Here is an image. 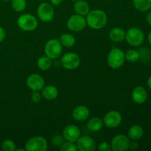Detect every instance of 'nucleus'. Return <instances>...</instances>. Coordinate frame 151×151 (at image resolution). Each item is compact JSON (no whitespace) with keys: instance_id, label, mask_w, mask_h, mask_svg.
I'll return each instance as SVG.
<instances>
[{"instance_id":"1","label":"nucleus","mask_w":151,"mask_h":151,"mask_svg":"<svg viewBox=\"0 0 151 151\" xmlns=\"http://www.w3.org/2000/svg\"><path fill=\"white\" fill-rule=\"evenodd\" d=\"M86 24L91 29H101L106 25L108 16L103 10L95 9L86 15Z\"/></svg>"},{"instance_id":"2","label":"nucleus","mask_w":151,"mask_h":151,"mask_svg":"<svg viewBox=\"0 0 151 151\" xmlns=\"http://www.w3.org/2000/svg\"><path fill=\"white\" fill-rule=\"evenodd\" d=\"M125 60V53L119 48H114L109 52L107 57V62L111 69H117L122 66Z\"/></svg>"},{"instance_id":"3","label":"nucleus","mask_w":151,"mask_h":151,"mask_svg":"<svg viewBox=\"0 0 151 151\" xmlns=\"http://www.w3.org/2000/svg\"><path fill=\"white\" fill-rule=\"evenodd\" d=\"M62 44L60 41L56 38L50 39L46 43L44 47V52L45 55L51 58L52 60L57 59L61 55L62 53Z\"/></svg>"},{"instance_id":"4","label":"nucleus","mask_w":151,"mask_h":151,"mask_svg":"<svg viewBox=\"0 0 151 151\" xmlns=\"http://www.w3.org/2000/svg\"><path fill=\"white\" fill-rule=\"evenodd\" d=\"M125 39L129 45L132 47H138L144 42V32L139 28L131 27L125 32Z\"/></svg>"},{"instance_id":"5","label":"nucleus","mask_w":151,"mask_h":151,"mask_svg":"<svg viewBox=\"0 0 151 151\" xmlns=\"http://www.w3.org/2000/svg\"><path fill=\"white\" fill-rule=\"evenodd\" d=\"M19 27L24 31H33L38 27L36 18L29 13L21 15L17 20Z\"/></svg>"},{"instance_id":"6","label":"nucleus","mask_w":151,"mask_h":151,"mask_svg":"<svg viewBox=\"0 0 151 151\" xmlns=\"http://www.w3.org/2000/svg\"><path fill=\"white\" fill-rule=\"evenodd\" d=\"M81 58L75 52H68L63 55L60 60V63L64 69L74 70L78 69L81 65Z\"/></svg>"},{"instance_id":"7","label":"nucleus","mask_w":151,"mask_h":151,"mask_svg":"<svg viewBox=\"0 0 151 151\" xmlns=\"http://www.w3.org/2000/svg\"><path fill=\"white\" fill-rule=\"evenodd\" d=\"M48 149L47 142L42 137H33L27 140L25 144L27 151H46Z\"/></svg>"},{"instance_id":"8","label":"nucleus","mask_w":151,"mask_h":151,"mask_svg":"<svg viewBox=\"0 0 151 151\" xmlns=\"http://www.w3.org/2000/svg\"><path fill=\"white\" fill-rule=\"evenodd\" d=\"M37 15L43 22H50L54 19V8L51 4L43 2L40 4L37 8Z\"/></svg>"},{"instance_id":"9","label":"nucleus","mask_w":151,"mask_h":151,"mask_svg":"<svg viewBox=\"0 0 151 151\" xmlns=\"http://www.w3.org/2000/svg\"><path fill=\"white\" fill-rule=\"evenodd\" d=\"M66 25L70 30L74 32H80L85 29L86 27V19L84 18L83 16L76 13L69 17Z\"/></svg>"},{"instance_id":"10","label":"nucleus","mask_w":151,"mask_h":151,"mask_svg":"<svg viewBox=\"0 0 151 151\" xmlns=\"http://www.w3.org/2000/svg\"><path fill=\"white\" fill-rule=\"evenodd\" d=\"M130 139L125 135L119 134L112 139L111 147L114 151H126L129 149Z\"/></svg>"},{"instance_id":"11","label":"nucleus","mask_w":151,"mask_h":151,"mask_svg":"<svg viewBox=\"0 0 151 151\" xmlns=\"http://www.w3.org/2000/svg\"><path fill=\"white\" fill-rule=\"evenodd\" d=\"M122 121V116L119 111H111L108 112L104 116L103 123L107 128H116L121 124Z\"/></svg>"},{"instance_id":"12","label":"nucleus","mask_w":151,"mask_h":151,"mask_svg":"<svg viewBox=\"0 0 151 151\" xmlns=\"http://www.w3.org/2000/svg\"><path fill=\"white\" fill-rule=\"evenodd\" d=\"M81 136V130L75 125H68L63 131V137L66 141L76 142Z\"/></svg>"},{"instance_id":"13","label":"nucleus","mask_w":151,"mask_h":151,"mask_svg":"<svg viewBox=\"0 0 151 151\" xmlns=\"http://www.w3.org/2000/svg\"><path fill=\"white\" fill-rule=\"evenodd\" d=\"M44 85V79L38 74H32L27 79V86L32 91H41Z\"/></svg>"},{"instance_id":"14","label":"nucleus","mask_w":151,"mask_h":151,"mask_svg":"<svg viewBox=\"0 0 151 151\" xmlns=\"http://www.w3.org/2000/svg\"><path fill=\"white\" fill-rule=\"evenodd\" d=\"M76 142L78 150L94 151L96 149L95 142L89 136H81Z\"/></svg>"},{"instance_id":"15","label":"nucleus","mask_w":151,"mask_h":151,"mask_svg":"<svg viewBox=\"0 0 151 151\" xmlns=\"http://www.w3.org/2000/svg\"><path fill=\"white\" fill-rule=\"evenodd\" d=\"M131 97L136 103L142 104L147 100V92L144 87L137 86L133 90Z\"/></svg>"},{"instance_id":"16","label":"nucleus","mask_w":151,"mask_h":151,"mask_svg":"<svg viewBox=\"0 0 151 151\" xmlns=\"http://www.w3.org/2000/svg\"><path fill=\"white\" fill-rule=\"evenodd\" d=\"M90 114L89 109L85 106H78L72 111V116L74 119L78 122H83L86 120Z\"/></svg>"},{"instance_id":"17","label":"nucleus","mask_w":151,"mask_h":151,"mask_svg":"<svg viewBox=\"0 0 151 151\" xmlns=\"http://www.w3.org/2000/svg\"><path fill=\"white\" fill-rule=\"evenodd\" d=\"M74 10L77 14L86 16L90 11V6L85 0H78L74 4Z\"/></svg>"},{"instance_id":"18","label":"nucleus","mask_w":151,"mask_h":151,"mask_svg":"<svg viewBox=\"0 0 151 151\" xmlns=\"http://www.w3.org/2000/svg\"><path fill=\"white\" fill-rule=\"evenodd\" d=\"M58 95V91L55 86L52 85L44 86L41 91V96L47 100H53L57 98Z\"/></svg>"},{"instance_id":"19","label":"nucleus","mask_w":151,"mask_h":151,"mask_svg":"<svg viewBox=\"0 0 151 151\" xmlns=\"http://www.w3.org/2000/svg\"><path fill=\"white\" fill-rule=\"evenodd\" d=\"M144 131L142 128L139 125H134L130 127L128 131V137L130 140H136L138 141L139 139L142 137Z\"/></svg>"},{"instance_id":"20","label":"nucleus","mask_w":151,"mask_h":151,"mask_svg":"<svg viewBox=\"0 0 151 151\" xmlns=\"http://www.w3.org/2000/svg\"><path fill=\"white\" fill-rule=\"evenodd\" d=\"M109 38L114 42H121L125 38V32L120 27H114L109 32Z\"/></svg>"},{"instance_id":"21","label":"nucleus","mask_w":151,"mask_h":151,"mask_svg":"<svg viewBox=\"0 0 151 151\" xmlns=\"http://www.w3.org/2000/svg\"><path fill=\"white\" fill-rule=\"evenodd\" d=\"M103 125H104L103 120H102L99 117L91 118L87 123V127H88V130L92 132H97V131H100L103 128Z\"/></svg>"},{"instance_id":"22","label":"nucleus","mask_w":151,"mask_h":151,"mask_svg":"<svg viewBox=\"0 0 151 151\" xmlns=\"http://www.w3.org/2000/svg\"><path fill=\"white\" fill-rule=\"evenodd\" d=\"M133 4L137 10L147 12L151 9V0H132Z\"/></svg>"},{"instance_id":"23","label":"nucleus","mask_w":151,"mask_h":151,"mask_svg":"<svg viewBox=\"0 0 151 151\" xmlns=\"http://www.w3.org/2000/svg\"><path fill=\"white\" fill-rule=\"evenodd\" d=\"M37 66L42 71L48 70L52 66V59L47 55L41 56L37 60Z\"/></svg>"},{"instance_id":"24","label":"nucleus","mask_w":151,"mask_h":151,"mask_svg":"<svg viewBox=\"0 0 151 151\" xmlns=\"http://www.w3.org/2000/svg\"><path fill=\"white\" fill-rule=\"evenodd\" d=\"M60 42L62 44V46L67 48L74 47L75 44V38L71 34H63L60 37Z\"/></svg>"},{"instance_id":"25","label":"nucleus","mask_w":151,"mask_h":151,"mask_svg":"<svg viewBox=\"0 0 151 151\" xmlns=\"http://www.w3.org/2000/svg\"><path fill=\"white\" fill-rule=\"evenodd\" d=\"M125 60H128V62L134 63V62H137L140 58V53L137 50L131 49V50H128L125 53Z\"/></svg>"},{"instance_id":"26","label":"nucleus","mask_w":151,"mask_h":151,"mask_svg":"<svg viewBox=\"0 0 151 151\" xmlns=\"http://www.w3.org/2000/svg\"><path fill=\"white\" fill-rule=\"evenodd\" d=\"M11 5L13 10L16 12H22L26 9V0H11Z\"/></svg>"},{"instance_id":"27","label":"nucleus","mask_w":151,"mask_h":151,"mask_svg":"<svg viewBox=\"0 0 151 151\" xmlns=\"http://www.w3.org/2000/svg\"><path fill=\"white\" fill-rule=\"evenodd\" d=\"M1 149L4 151H14L16 150V144L10 139H6L1 144Z\"/></svg>"},{"instance_id":"28","label":"nucleus","mask_w":151,"mask_h":151,"mask_svg":"<svg viewBox=\"0 0 151 151\" xmlns=\"http://www.w3.org/2000/svg\"><path fill=\"white\" fill-rule=\"evenodd\" d=\"M60 150L61 151H76L78 150L77 145L75 144V142H64L60 146Z\"/></svg>"},{"instance_id":"29","label":"nucleus","mask_w":151,"mask_h":151,"mask_svg":"<svg viewBox=\"0 0 151 151\" xmlns=\"http://www.w3.org/2000/svg\"><path fill=\"white\" fill-rule=\"evenodd\" d=\"M64 138L63 136L60 135H55L52 138V143L55 147H60L63 142H64Z\"/></svg>"},{"instance_id":"30","label":"nucleus","mask_w":151,"mask_h":151,"mask_svg":"<svg viewBox=\"0 0 151 151\" xmlns=\"http://www.w3.org/2000/svg\"><path fill=\"white\" fill-rule=\"evenodd\" d=\"M31 100L34 103H38L41 101V94L39 91H33V92L31 94Z\"/></svg>"},{"instance_id":"31","label":"nucleus","mask_w":151,"mask_h":151,"mask_svg":"<svg viewBox=\"0 0 151 151\" xmlns=\"http://www.w3.org/2000/svg\"><path fill=\"white\" fill-rule=\"evenodd\" d=\"M97 150L99 151H110L111 150V145H109V143L106 142H103L99 145Z\"/></svg>"},{"instance_id":"32","label":"nucleus","mask_w":151,"mask_h":151,"mask_svg":"<svg viewBox=\"0 0 151 151\" xmlns=\"http://www.w3.org/2000/svg\"><path fill=\"white\" fill-rule=\"evenodd\" d=\"M129 148L133 150H137L139 148V144L137 142V141H136V140H131V141H130Z\"/></svg>"},{"instance_id":"33","label":"nucleus","mask_w":151,"mask_h":151,"mask_svg":"<svg viewBox=\"0 0 151 151\" xmlns=\"http://www.w3.org/2000/svg\"><path fill=\"white\" fill-rule=\"evenodd\" d=\"M4 38H5V32H4V29L0 27V42H1L4 39Z\"/></svg>"},{"instance_id":"34","label":"nucleus","mask_w":151,"mask_h":151,"mask_svg":"<svg viewBox=\"0 0 151 151\" xmlns=\"http://www.w3.org/2000/svg\"><path fill=\"white\" fill-rule=\"evenodd\" d=\"M62 1H63V0H50V2H51L52 5L55 6L60 5L62 3Z\"/></svg>"},{"instance_id":"35","label":"nucleus","mask_w":151,"mask_h":151,"mask_svg":"<svg viewBox=\"0 0 151 151\" xmlns=\"http://www.w3.org/2000/svg\"><path fill=\"white\" fill-rule=\"evenodd\" d=\"M146 19H147V23L151 26V10L149 11V13H147V17H146Z\"/></svg>"},{"instance_id":"36","label":"nucleus","mask_w":151,"mask_h":151,"mask_svg":"<svg viewBox=\"0 0 151 151\" xmlns=\"http://www.w3.org/2000/svg\"><path fill=\"white\" fill-rule=\"evenodd\" d=\"M147 86H148V88L151 90V75L150 77H149L148 79H147Z\"/></svg>"},{"instance_id":"37","label":"nucleus","mask_w":151,"mask_h":151,"mask_svg":"<svg viewBox=\"0 0 151 151\" xmlns=\"http://www.w3.org/2000/svg\"><path fill=\"white\" fill-rule=\"evenodd\" d=\"M147 39H148V42H149V44L150 45L151 47V32L149 33L148 35V37H147Z\"/></svg>"},{"instance_id":"38","label":"nucleus","mask_w":151,"mask_h":151,"mask_svg":"<svg viewBox=\"0 0 151 151\" xmlns=\"http://www.w3.org/2000/svg\"><path fill=\"white\" fill-rule=\"evenodd\" d=\"M16 151H25L26 150H25V148H24V149H23V148H19V149H16Z\"/></svg>"},{"instance_id":"39","label":"nucleus","mask_w":151,"mask_h":151,"mask_svg":"<svg viewBox=\"0 0 151 151\" xmlns=\"http://www.w3.org/2000/svg\"><path fill=\"white\" fill-rule=\"evenodd\" d=\"M3 1H10V0H3Z\"/></svg>"},{"instance_id":"40","label":"nucleus","mask_w":151,"mask_h":151,"mask_svg":"<svg viewBox=\"0 0 151 151\" xmlns=\"http://www.w3.org/2000/svg\"><path fill=\"white\" fill-rule=\"evenodd\" d=\"M39 1H46V0H39Z\"/></svg>"},{"instance_id":"41","label":"nucleus","mask_w":151,"mask_h":151,"mask_svg":"<svg viewBox=\"0 0 151 151\" xmlns=\"http://www.w3.org/2000/svg\"><path fill=\"white\" fill-rule=\"evenodd\" d=\"M72 1H78V0H72Z\"/></svg>"}]
</instances>
